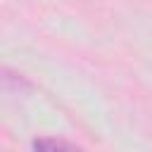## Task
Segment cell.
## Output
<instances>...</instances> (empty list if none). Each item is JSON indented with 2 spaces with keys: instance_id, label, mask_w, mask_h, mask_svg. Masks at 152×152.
<instances>
[{
  "instance_id": "cell-1",
  "label": "cell",
  "mask_w": 152,
  "mask_h": 152,
  "mask_svg": "<svg viewBox=\"0 0 152 152\" xmlns=\"http://www.w3.org/2000/svg\"><path fill=\"white\" fill-rule=\"evenodd\" d=\"M33 152H83L78 145L64 140V138H55V135H43L33 140Z\"/></svg>"
}]
</instances>
